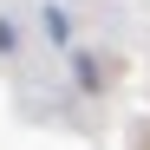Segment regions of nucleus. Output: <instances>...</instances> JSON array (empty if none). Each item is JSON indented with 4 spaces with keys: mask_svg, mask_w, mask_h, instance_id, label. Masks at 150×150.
<instances>
[{
    "mask_svg": "<svg viewBox=\"0 0 150 150\" xmlns=\"http://www.w3.org/2000/svg\"><path fill=\"white\" fill-rule=\"evenodd\" d=\"M7 46H13V26H7V20H0V52H7Z\"/></svg>",
    "mask_w": 150,
    "mask_h": 150,
    "instance_id": "f257e3e1",
    "label": "nucleus"
}]
</instances>
